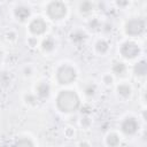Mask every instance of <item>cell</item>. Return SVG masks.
<instances>
[{"label": "cell", "mask_w": 147, "mask_h": 147, "mask_svg": "<svg viewBox=\"0 0 147 147\" xmlns=\"http://www.w3.org/2000/svg\"><path fill=\"white\" fill-rule=\"evenodd\" d=\"M95 51L99 53V54H105L107 51H108V44L106 40L101 39L99 40L96 44H95Z\"/></svg>", "instance_id": "5bb4252c"}, {"label": "cell", "mask_w": 147, "mask_h": 147, "mask_svg": "<svg viewBox=\"0 0 147 147\" xmlns=\"http://www.w3.org/2000/svg\"><path fill=\"white\" fill-rule=\"evenodd\" d=\"M125 70H126V67H125V64L122 63V62H116V63L113 65V72L116 74V75H122V74L125 72Z\"/></svg>", "instance_id": "e0dca14e"}, {"label": "cell", "mask_w": 147, "mask_h": 147, "mask_svg": "<svg viewBox=\"0 0 147 147\" xmlns=\"http://www.w3.org/2000/svg\"><path fill=\"white\" fill-rule=\"evenodd\" d=\"M117 92H118V94L121 95V96H123V98H127L130 94H131V92H132V90H131V87H130V85L129 84H119L118 86H117Z\"/></svg>", "instance_id": "7c38bea8"}, {"label": "cell", "mask_w": 147, "mask_h": 147, "mask_svg": "<svg viewBox=\"0 0 147 147\" xmlns=\"http://www.w3.org/2000/svg\"><path fill=\"white\" fill-rule=\"evenodd\" d=\"M14 147H33V142L29 138H20L15 142Z\"/></svg>", "instance_id": "2e32d148"}, {"label": "cell", "mask_w": 147, "mask_h": 147, "mask_svg": "<svg viewBox=\"0 0 147 147\" xmlns=\"http://www.w3.org/2000/svg\"><path fill=\"white\" fill-rule=\"evenodd\" d=\"M133 71L137 76H145L146 72H147V65H146V62L145 61H141V62H138L134 68H133Z\"/></svg>", "instance_id": "8fae6325"}, {"label": "cell", "mask_w": 147, "mask_h": 147, "mask_svg": "<svg viewBox=\"0 0 147 147\" xmlns=\"http://www.w3.org/2000/svg\"><path fill=\"white\" fill-rule=\"evenodd\" d=\"M47 29V24L46 22L41 18V17H36L33 18L30 24H29V30L32 34L34 36H39V34H42Z\"/></svg>", "instance_id": "52a82bcc"}, {"label": "cell", "mask_w": 147, "mask_h": 147, "mask_svg": "<svg viewBox=\"0 0 147 147\" xmlns=\"http://www.w3.org/2000/svg\"><path fill=\"white\" fill-rule=\"evenodd\" d=\"M145 21L141 18H132L125 24V32L129 36H139L145 30Z\"/></svg>", "instance_id": "277c9868"}, {"label": "cell", "mask_w": 147, "mask_h": 147, "mask_svg": "<svg viewBox=\"0 0 147 147\" xmlns=\"http://www.w3.org/2000/svg\"><path fill=\"white\" fill-rule=\"evenodd\" d=\"M46 11L52 20H62L67 14V6L62 1H52L47 5Z\"/></svg>", "instance_id": "7a4b0ae2"}, {"label": "cell", "mask_w": 147, "mask_h": 147, "mask_svg": "<svg viewBox=\"0 0 147 147\" xmlns=\"http://www.w3.org/2000/svg\"><path fill=\"white\" fill-rule=\"evenodd\" d=\"M93 7L94 6H93V3L91 1H84V2H82L79 5V10L83 14H88V13H91L93 10Z\"/></svg>", "instance_id": "9a60e30c"}, {"label": "cell", "mask_w": 147, "mask_h": 147, "mask_svg": "<svg viewBox=\"0 0 147 147\" xmlns=\"http://www.w3.org/2000/svg\"><path fill=\"white\" fill-rule=\"evenodd\" d=\"M54 47H55V41L51 37H47L41 41V48L44 52H52Z\"/></svg>", "instance_id": "30bf717a"}, {"label": "cell", "mask_w": 147, "mask_h": 147, "mask_svg": "<svg viewBox=\"0 0 147 147\" xmlns=\"http://www.w3.org/2000/svg\"><path fill=\"white\" fill-rule=\"evenodd\" d=\"M80 102L77 93L70 90L61 91L56 98V106L59 110L64 113H71L78 109Z\"/></svg>", "instance_id": "6da1fadb"}, {"label": "cell", "mask_w": 147, "mask_h": 147, "mask_svg": "<svg viewBox=\"0 0 147 147\" xmlns=\"http://www.w3.org/2000/svg\"><path fill=\"white\" fill-rule=\"evenodd\" d=\"M94 92H95V86L94 85H92V84H90V85H87L86 87H85V94L86 95H93L94 94Z\"/></svg>", "instance_id": "d6986e66"}, {"label": "cell", "mask_w": 147, "mask_h": 147, "mask_svg": "<svg viewBox=\"0 0 147 147\" xmlns=\"http://www.w3.org/2000/svg\"><path fill=\"white\" fill-rule=\"evenodd\" d=\"M84 38H85V34H84L82 31H76V32H74V33L71 34V39H72L75 42H80V41L84 40Z\"/></svg>", "instance_id": "ac0fdd59"}, {"label": "cell", "mask_w": 147, "mask_h": 147, "mask_svg": "<svg viewBox=\"0 0 147 147\" xmlns=\"http://www.w3.org/2000/svg\"><path fill=\"white\" fill-rule=\"evenodd\" d=\"M106 142L109 147H117L119 145V137L116 133H109L106 138Z\"/></svg>", "instance_id": "4fadbf2b"}, {"label": "cell", "mask_w": 147, "mask_h": 147, "mask_svg": "<svg viewBox=\"0 0 147 147\" xmlns=\"http://www.w3.org/2000/svg\"><path fill=\"white\" fill-rule=\"evenodd\" d=\"M76 70L68 64H63L56 72V79L60 84H70L76 79Z\"/></svg>", "instance_id": "3957f363"}, {"label": "cell", "mask_w": 147, "mask_h": 147, "mask_svg": "<svg viewBox=\"0 0 147 147\" xmlns=\"http://www.w3.org/2000/svg\"><path fill=\"white\" fill-rule=\"evenodd\" d=\"M1 54H2V53H1V51H0V57H1Z\"/></svg>", "instance_id": "d4e9b609"}, {"label": "cell", "mask_w": 147, "mask_h": 147, "mask_svg": "<svg viewBox=\"0 0 147 147\" xmlns=\"http://www.w3.org/2000/svg\"><path fill=\"white\" fill-rule=\"evenodd\" d=\"M28 41H29V44H30V46H31V47L37 46V42H38V41H37V38H30Z\"/></svg>", "instance_id": "603a6c76"}, {"label": "cell", "mask_w": 147, "mask_h": 147, "mask_svg": "<svg viewBox=\"0 0 147 147\" xmlns=\"http://www.w3.org/2000/svg\"><path fill=\"white\" fill-rule=\"evenodd\" d=\"M65 136H67L68 138H72V137H74V129L68 127V129L65 130Z\"/></svg>", "instance_id": "7402d4cb"}, {"label": "cell", "mask_w": 147, "mask_h": 147, "mask_svg": "<svg viewBox=\"0 0 147 147\" xmlns=\"http://www.w3.org/2000/svg\"><path fill=\"white\" fill-rule=\"evenodd\" d=\"M103 82H105L107 85H109V84L113 83V77H111L110 75H106V76L103 77Z\"/></svg>", "instance_id": "44dd1931"}, {"label": "cell", "mask_w": 147, "mask_h": 147, "mask_svg": "<svg viewBox=\"0 0 147 147\" xmlns=\"http://www.w3.org/2000/svg\"><path fill=\"white\" fill-rule=\"evenodd\" d=\"M36 91H37V94L39 98H47L49 95V85L46 84V83H39L36 87Z\"/></svg>", "instance_id": "ba28073f"}, {"label": "cell", "mask_w": 147, "mask_h": 147, "mask_svg": "<svg viewBox=\"0 0 147 147\" xmlns=\"http://www.w3.org/2000/svg\"><path fill=\"white\" fill-rule=\"evenodd\" d=\"M139 129V123L134 117H126L121 124V131L126 136L134 134Z\"/></svg>", "instance_id": "8992f818"}, {"label": "cell", "mask_w": 147, "mask_h": 147, "mask_svg": "<svg viewBox=\"0 0 147 147\" xmlns=\"http://www.w3.org/2000/svg\"><path fill=\"white\" fill-rule=\"evenodd\" d=\"M25 100H26V102H29V103H31V105H34L36 101H37V98H36L33 94H26V95H25Z\"/></svg>", "instance_id": "ffe728a7"}, {"label": "cell", "mask_w": 147, "mask_h": 147, "mask_svg": "<svg viewBox=\"0 0 147 147\" xmlns=\"http://www.w3.org/2000/svg\"><path fill=\"white\" fill-rule=\"evenodd\" d=\"M15 16L20 20V21H25L29 16H30V9L26 8V7H17L15 9Z\"/></svg>", "instance_id": "9c48e42d"}, {"label": "cell", "mask_w": 147, "mask_h": 147, "mask_svg": "<svg viewBox=\"0 0 147 147\" xmlns=\"http://www.w3.org/2000/svg\"><path fill=\"white\" fill-rule=\"evenodd\" d=\"M79 147H90V145H88L86 141H82V142L79 144Z\"/></svg>", "instance_id": "cb8c5ba5"}, {"label": "cell", "mask_w": 147, "mask_h": 147, "mask_svg": "<svg viewBox=\"0 0 147 147\" xmlns=\"http://www.w3.org/2000/svg\"><path fill=\"white\" fill-rule=\"evenodd\" d=\"M119 52H121V55L123 57L131 60V59H134L139 55L140 48L133 41H125V42L122 44V46L119 48Z\"/></svg>", "instance_id": "5b68a950"}]
</instances>
